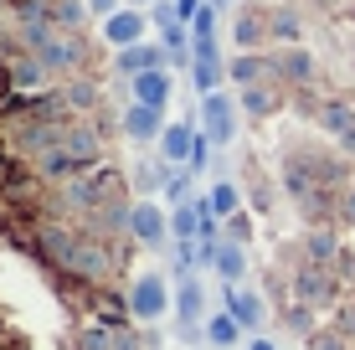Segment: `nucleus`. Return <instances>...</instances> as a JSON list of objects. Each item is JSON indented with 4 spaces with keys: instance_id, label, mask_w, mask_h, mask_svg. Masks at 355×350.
I'll use <instances>...</instances> for the list:
<instances>
[{
    "instance_id": "1",
    "label": "nucleus",
    "mask_w": 355,
    "mask_h": 350,
    "mask_svg": "<svg viewBox=\"0 0 355 350\" xmlns=\"http://www.w3.org/2000/svg\"><path fill=\"white\" fill-rule=\"evenodd\" d=\"M98 160V134L93 129H62V139L52 144V155L42 160L46 175H72L78 165H93Z\"/></svg>"
},
{
    "instance_id": "2",
    "label": "nucleus",
    "mask_w": 355,
    "mask_h": 350,
    "mask_svg": "<svg viewBox=\"0 0 355 350\" xmlns=\"http://www.w3.org/2000/svg\"><path fill=\"white\" fill-rule=\"evenodd\" d=\"M201 124H206V139L211 144H232L237 139V98L232 93H206V103H201Z\"/></svg>"
},
{
    "instance_id": "3",
    "label": "nucleus",
    "mask_w": 355,
    "mask_h": 350,
    "mask_svg": "<svg viewBox=\"0 0 355 350\" xmlns=\"http://www.w3.org/2000/svg\"><path fill=\"white\" fill-rule=\"evenodd\" d=\"M293 294H299V304H314V309L335 304V273L324 263H309V268L293 273Z\"/></svg>"
},
{
    "instance_id": "4",
    "label": "nucleus",
    "mask_w": 355,
    "mask_h": 350,
    "mask_svg": "<svg viewBox=\"0 0 355 350\" xmlns=\"http://www.w3.org/2000/svg\"><path fill=\"white\" fill-rule=\"evenodd\" d=\"M129 315L144 320V324L165 315V279H160V273H144V279L129 288Z\"/></svg>"
},
{
    "instance_id": "5",
    "label": "nucleus",
    "mask_w": 355,
    "mask_h": 350,
    "mask_svg": "<svg viewBox=\"0 0 355 350\" xmlns=\"http://www.w3.org/2000/svg\"><path fill=\"white\" fill-rule=\"evenodd\" d=\"M114 191H119L114 170H93V175H83V180H72V186H67V201H72V207H93L98 211Z\"/></svg>"
},
{
    "instance_id": "6",
    "label": "nucleus",
    "mask_w": 355,
    "mask_h": 350,
    "mask_svg": "<svg viewBox=\"0 0 355 350\" xmlns=\"http://www.w3.org/2000/svg\"><path fill=\"white\" fill-rule=\"evenodd\" d=\"M103 42L108 46H139L144 42V10H114V16L103 21Z\"/></svg>"
},
{
    "instance_id": "7",
    "label": "nucleus",
    "mask_w": 355,
    "mask_h": 350,
    "mask_svg": "<svg viewBox=\"0 0 355 350\" xmlns=\"http://www.w3.org/2000/svg\"><path fill=\"white\" fill-rule=\"evenodd\" d=\"M165 62H170V52H165V46H155V42H139V46H124V52H119V72H124V78L155 72V67H165Z\"/></svg>"
},
{
    "instance_id": "8",
    "label": "nucleus",
    "mask_w": 355,
    "mask_h": 350,
    "mask_svg": "<svg viewBox=\"0 0 355 350\" xmlns=\"http://www.w3.org/2000/svg\"><path fill=\"white\" fill-rule=\"evenodd\" d=\"M129 232L139 237V243H160V237L170 232V216L155 207V201H139V207L129 211Z\"/></svg>"
},
{
    "instance_id": "9",
    "label": "nucleus",
    "mask_w": 355,
    "mask_h": 350,
    "mask_svg": "<svg viewBox=\"0 0 355 350\" xmlns=\"http://www.w3.org/2000/svg\"><path fill=\"white\" fill-rule=\"evenodd\" d=\"M124 134L129 139H160L165 134V108H150V103H134L129 114H124Z\"/></svg>"
},
{
    "instance_id": "10",
    "label": "nucleus",
    "mask_w": 355,
    "mask_h": 350,
    "mask_svg": "<svg viewBox=\"0 0 355 350\" xmlns=\"http://www.w3.org/2000/svg\"><path fill=\"white\" fill-rule=\"evenodd\" d=\"M108 268H114V252L108 247H98V243H78V258H72V268L67 273H83V279H108Z\"/></svg>"
},
{
    "instance_id": "11",
    "label": "nucleus",
    "mask_w": 355,
    "mask_h": 350,
    "mask_svg": "<svg viewBox=\"0 0 355 350\" xmlns=\"http://www.w3.org/2000/svg\"><path fill=\"white\" fill-rule=\"evenodd\" d=\"M129 82H134V103H150V108H165V103H170V78H165V67L139 72V78H129Z\"/></svg>"
},
{
    "instance_id": "12",
    "label": "nucleus",
    "mask_w": 355,
    "mask_h": 350,
    "mask_svg": "<svg viewBox=\"0 0 355 350\" xmlns=\"http://www.w3.org/2000/svg\"><path fill=\"white\" fill-rule=\"evenodd\" d=\"M196 88H201V93L222 88V57H216V42H196Z\"/></svg>"
},
{
    "instance_id": "13",
    "label": "nucleus",
    "mask_w": 355,
    "mask_h": 350,
    "mask_svg": "<svg viewBox=\"0 0 355 350\" xmlns=\"http://www.w3.org/2000/svg\"><path fill=\"white\" fill-rule=\"evenodd\" d=\"M160 155H165V165H186L191 155H196V134L186 124H165V134H160Z\"/></svg>"
},
{
    "instance_id": "14",
    "label": "nucleus",
    "mask_w": 355,
    "mask_h": 350,
    "mask_svg": "<svg viewBox=\"0 0 355 350\" xmlns=\"http://www.w3.org/2000/svg\"><path fill=\"white\" fill-rule=\"evenodd\" d=\"M211 263H216V273H222L227 283H237L242 273H248V258H242V243H216Z\"/></svg>"
},
{
    "instance_id": "15",
    "label": "nucleus",
    "mask_w": 355,
    "mask_h": 350,
    "mask_svg": "<svg viewBox=\"0 0 355 350\" xmlns=\"http://www.w3.org/2000/svg\"><path fill=\"white\" fill-rule=\"evenodd\" d=\"M237 335H242V320L232 315V309H227V315H211V320H206V340H211V345L232 350V345H237Z\"/></svg>"
},
{
    "instance_id": "16",
    "label": "nucleus",
    "mask_w": 355,
    "mask_h": 350,
    "mask_svg": "<svg viewBox=\"0 0 355 350\" xmlns=\"http://www.w3.org/2000/svg\"><path fill=\"white\" fill-rule=\"evenodd\" d=\"M170 232H175L180 243H196V237H201V207H186V201H180V207L170 211Z\"/></svg>"
},
{
    "instance_id": "17",
    "label": "nucleus",
    "mask_w": 355,
    "mask_h": 350,
    "mask_svg": "<svg viewBox=\"0 0 355 350\" xmlns=\"http://www.w3.org/2000/svg\"><path fill=\"white\" fill-rule=\"evenodd\" d=\"M227 309L242 320V330H258L263 324V299L258 294H227Z\"/></svg>"
},
{
    "instance_id": "18",
    "label": "nucleus",
    "mask_w": 355,
    "mask_h": 350,
    "mask_svg": "<svg viewBox=\"0 0 355 350\" xmlns=\"http://www.w3.org/2000/svg\"><path fill=\"white\" fill-rule=\"evenodd\" d=\"M201 299H206V294H201V283H196L191 273H186V283H180V294H175V315L186 320V324H191V320H201Z\"/></svg>"
},
{
    "instance_id": "19",
    "label": "nucleus",
    "mask_w": 355,
    "mask_h": 350,
    "mask_svg": "<svg viewBox=\"0 0 355 350\" xmlns=\"http://www.w3.org/2000/svg\"><path fill=\"white\" fill-rule=\"evenodd\" d=\"M206 201H211V211L216 216H232V211H237V186H232V180H222V186H211V196H206Z\"/></svg>"
},
{
    "instance_id": "20",
    "label": "nucleus",
    "mask_w": 355,
    "mask_h": 350,
    "mask_svg": "<svg viewBox=\"0 0 355 350\" xmlns=\"http://www.w3.org/2000/svg\"><path fill=\"white\" fill-rule=\"evenodd\" d=\"M242 108H248V114H273V93L263 88V82H252V88H242Z\"/></svg>"
},
{
    "instance_id": "21",
    "label": "nucleus",
    "mask_w": 355,
    "mask_h": 350,
    "mask_svg": "<svg viewBox=\"0 0 355 350\" xmlns=\"http://www.w3.org/2000/svg\"><path fill=\"white\" fill-rule=\"evenodd\" d=\"M263 67H268L263 57H237V62H232V78H237L242 88H252V82L263 78Z\"/></svg>"
},
{
    "instance_id": "22",
    "label": "nucleus",
    "mask_w": 355,
    "mask_h": 350,
    "mask_svg": "<svg viewBox=\"0 0 355 350\" xmlns=\"http://www.w3.org/2000/svg\"><path fill=\"white\" fill-rule=\"evenodd\" d=\"M191 31H196V42H216V6H201V10H196Z\"/></svg>"
},
{
    "instance_id": "23",
    "label": "nucleus",
    "mask_w": 355,
    "mask_h": 350,
    "mask_svg": "<svg viewBox=\"0 0 355 350\" xmlns=\"http://www.w3.org/2000/svg\"><path fill=\"white\" fill-rule=\"evenodd\" d=\"M160 180H170L160 165H139V170H134V186H139L144 196H150V191H160Z\"/></svg>"
},
{
    "instance_id": "24",
    "label": "nucleus",
    "mask_w": 355,
    "mask_h": 350,
    "mask_svg": "<svg viewBox=\"0 0 355 350\" xmlns=\"http://www.w3.org/2000/svg\"><path fill=\"white\" fill-rule=\"evenodd\" d=\"M284 72H288V78H309V72H314V62H309L304 52H288V57H284Z\"/></svg>"
},
{
    "instance_id": "25",
    "label": "nucleus",
    "mask_w": 355,
    "mask_h": 350,
    "mask_svg": "<svg viewBox=\"0 0 355 350\" xmlns=\"http://www.w3.org/2000/svg\"><path fill=\"white\" fill-rule=\"evenodd\" d=\"M165 191H170V201H186V191H191V175H170V180H165Z\"/></svg>"
},
{
    "instance_id": "26",
    "label": "nucleus",
    "mask_w": 355,
    "mask_h": 350,
    "mask_svg": "<svg viewBox=\"0 0 355 350\" xmlns=\"http://www.w3.org/2000/svg\"><path fill=\"white\" fill-rule=\"evenodd\" d=\"M201 6H206V0H175V16L191 26V21H196V10H201Z\"/></svg>"
},
{
    "instance_id": "27",
    "label": "nucleus",
    "mask_w": 355,
    "mask_h": 350,
    "mask_svg": "<svg viewBox=\"0 0 355 350\" xmlns=\"http://www.w3.org/2000/svg\"><path fill=\"white\" fill-rule=\"evenodd\" d=\"M42 78V62H16V82H36Z\"/></svg>"
},
{
    "instance_id": "28",
    "label": "nucleus",
    "mask_w": 355,
    "mask_h": 350,
    "mask_svg": "<svg viewBox=\"0 0 355 350\" xmlns=\"http://www.w3.org/2000/svg\"><path fill=\"white\" fill-rule=\"evenodd\" d=\"M88 10H93V16H103V21H108V16L119 10V0H88Z\"/></svg>"
},
{
    "instance_id": "29",
    "label": "nucleus",
    "mask_w": 355,
    "mask_h": 350,
    "mask_svg": "<svg viewBox=\"0 0 355 350\" xmlns=\"http://www.w3.org/2000/svg\"><path fill=\"white\" fill-rule=\"evenodd\" d=\"M232 237H237V243H248V237H252V227H248V216H232Z\"/></svg>"
},
{
    "instance_id": "30",
    "label": "nucleus",
    "mask_w": 355,
    "mask_h": 350,
    "mask_svg": "<svg viewBox=\"0 0 355 350\" xmlns=\"http://www.w3.org/2000/svg\"><path fill=\"white\" fill-rule=\"evenodd\" d=\"M340 216H345V222H355V191H345V201H340Z\"/></svg>"
},
{
    "instance_id": "31",
    "label": "nucleus",
    "mask_w": 355,
    "mask_h": 350,
    "mask_svg": "<svg viewBox=\"0 0 355 350\" xmlns=\"http://www.w3.org/2000/svg\"><path fill=\"white\" fill-rule=\"evenodd\" d=\"M252 350H278L273 340H252Z\"/></svg>"
},
{
    "instance_id": "32",
    "label": "nucleus",
    "mask_w": 355,
    "mask_h": 350,
    "mask_svg": "<svg viewBox=\"0 0 355 350\" xmlns=\"http://www.w3.org/2000/svg\"><path fill=\"white\" fill-rule=\"evenodd\" d=\"M206 6H216V10H222V6H227V0H206Z\"/></svg>"
},
{
    "instance_id": "33",
    "label": "nucleus",
    "mask_w": 355,
    "mask_h": 350,
    "mask_svg": "<svg viewBox=\"0 0 355 350\" xmlns=\"http://www.w3.org/2000/svg\"><path fill=\"white\" fill-rule=\"evenodd\" d=\"M129 6H155V0H129Z\"/></svg>"
}]
</instances>
